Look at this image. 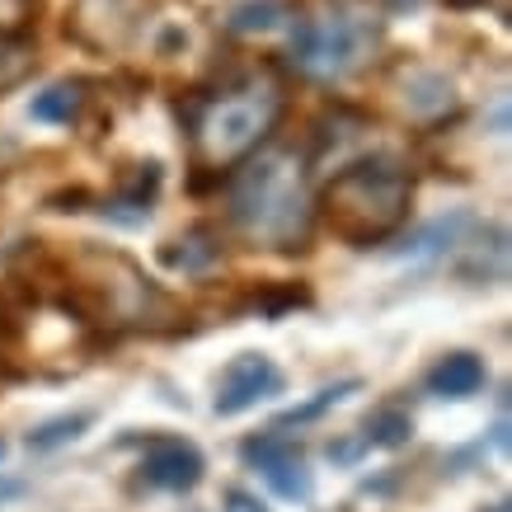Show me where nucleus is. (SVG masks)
<instances>
[{"label": "nucleus", "mask_w": 512, "mask_h": 512, "mask_svg": "<svg viewBox=\"0 0 512 512\" xmlns=\"http://www.w3.org/2000/svg\"><path fill=\"white\" fill-rule=\"evenodd\" d=\"M235 231L264 249H292L311 235L315 198L306 184V165L292 151H264L245 160L231 184Z\"/></svg>", "instance_id": "nucleus-1"}, {"label": "nucleus", "mask_w": 512, "mask_h": 512, "mask_svg": "<svg viewBox=\"0 0 512 512\" xmlns=\"http://www.w3.org/2000/svg\"><path fill=\"white\" fill-rule=\"evenodd\" d=\"M409 202H414L409 174L395 160L372 156L334 174V184L325 193V217L343 240L372 245L409 217Z\"/></svg>", "instance_id": "nucleus-2"}, {"label": "nucleus", "mask_w": 512, "mask_h": 512, "mask_svg": "<svg viewBox=\"0 0 512 512\" xmlns=\"http://www.w3.org/2000/svg\"><path fill=\"white\" fill-rule=\"evenodd\" d=\"M282 113V90L278 80L268 76H249L240 85H231L226 94L207 99L193 123V151L207 170H226L235 160H249L264 137L273 132Z\"/></svg>", "instance_id": "nucleus-3"}, {"label": "nucleus", "mask_w": 512, "mask_h": 512, "mask_svg": "<svg viewBox=\"0 0 512 512\" xmlns=\"http://www.w3.org/2000/svg\"><path fill=\"white\" fill-rule=\"evenodd\" d=\"M376 43V29L353 15L301 19L292 29V66L311 80H343L362 66L367 47Z\"/></svg>", "instance_id": "nucleus-4"}, {"label": "nucleus", "mask_w": 512, "mask_h": 512, "mask_svg": "<svg viewBox=\"0 0 512 512\" xmlns=\"http://www.w3.org/2000/svg\"><path fill=\"white\" fill-rule=\"evenodd\" d=\"M282 390V372L273 367V357L264 353H240L221 372V386H217V414L221 419H235V414H245L254 404H264L268 395H278Z\"/></svg>", "instance_id": "nucleus-5"}, {"label": "nucleus", "mask_w": 512, "mask_h": 512, "mask_svg": "<svg viewBox=\"0 0 512 512\" xmlns=\"http://www.w3.org/2000/svg\"><path fill=\"white\" fill-rule=\"evenodd\" d=\"M245 461L259 470L282 498H292V503H306V498H311V470H306V461L296 456V447H287L278 433L249 437Z\"/></svg>", "instance_id": "nucleus-6"}, {"label": "nucleus", "mask_w": 512, "mask_h": 512, "mask_svg": "<svg viewBox=\"0 0 512 512\" xmlns=\"http://www.w3.org/2000/svg\"><path fill=\"white\" fill-rule=\"evenodd\" d=\"M146 480L156 484V489H170V494H184L193 484L202 480V456L198 447H188L179 437H156L151 447H146Z\"/></svg>", "instance_id": "nucleus-7"}, {"label": "nucleus", "mask_w": 512, "mask_h": 512, "mask_svg": "<svg viewBox=\"0 0 512 512\" xmlns=\"http://www.w3.org/2000/svg\"><path fill=\"white\" fill-rule=\"evenodd\" d=\"M475 226V217L470 212H451V217H437L428 221L423 231H414L409 240H404V259H414V264H433V259H447L451 249L466 245V231Z\"/></svg>", "instance_id": "nucleus-8"}, {"label": "nucleus", "mask_w": 512, "mask_h": 512, "mask_svg": "<svg viewBox=\"0 0 512 512\" xmlns=\"http://www.w3.org/2000/svg\"><path fill=\"white\" fill-rule=\"evenodd\" d=\"M484 386V362L475 353H447L428 372V390L442 395V400H466Z\"/></svg>", "instance_id": "nucleus-9"}, {"label": "nucleus", "mask_w": 512, "mask_h": 512, "mask_svg": "<svg viewBox=\"0 0 512 512\" xmlns=\"http://www.w3.org/2000/svg\"><path fill=\"white\" fill-rule=\"evenodd\" d=\"M85 109V85L80 80H57L43 94H33V118L38 123H76Z\"/></svg>", "instance_id": "nucleus-10"}, {"label": "nucleus", "mask_w": 512, "mask_h": 512, "mask_svg": "<svg viewBox=\"0 0 512 512\" xmlns=\"http://www.w3.org/2000/svg\"><path fill=\"white\" fill-rule=\"evenodd\" d=\"M282 19H287V10H282L278 0H240V5H231V15H226V29L273 33V29H282Z\"/></svg>", "instance_id": "nucleus-11"}, {"label": "nucleus", "mask_w": 512, "mask_h": 512, "mask_svg": "<svg viewBox=\"0 0 512 512\" xmlns=\"http://www.w3.org/2000/svg\"><path fill=\"white\" fill-rule=\"evenodd\" d=\"M85 428H90V414H62V419H52V423H43V428H33V433H29V447L33 451H57V447H66V442H76Z\"/></svg>", "instance_id": "nucleus-12"}, {"label": "nucleus", "mask_w": 512, "mask_h": 512, "mask_svg": "<svg viewBox=\"0 0 512 512\" xmlns=\"http://www.w3.org/2000/svg\"><path fill=\"white\" fill-rule=\"evenodd\" d=\"M414 433V423L404 409H376L372 419H367V442L372 447H404Z\"/></svg>", "instance_id": "nucleus-13"}, {"label": "nucleus", "mask_w": 512, "mask_h": 512, "mask_svg": "<svg viewBox=\"0 0 512 512\" xmlns=\"http://www.w3.org/2000/svg\"><path fill=\"white\" fill-rule=\"evenodd\" d=\"M174 245H184V249H165V264L188 268V273H193V268H207L221 254V245H212L207 231H193V235H184V240H174Z\"/></svg>", "instance_id": "nucleus-14"}, {"label": "nucleus", "mask_w": 512, "mask_h": 512, "mask_svg": "<svg viewBox=\"0 0 512 512\" xmlns=\"http://www.w3.org/2000/svg\"><path fill=\"white\" fill-rule=\"evenodd\" d=\"M409 109L414 113H447L451 109V85L442 76H428V71H423V76H414L409 80Z\"/></svg>", "instance_id": "nucleus-15"}, {"label": "nucleus", "mask_w": 512, "mask_h": 512, "mask_svg": "<svg viewBox=\"0 0 512 512\" xmlns=\"http://www.w3.org/2000/svg\"><path fill=\"white\" fill-rule=\"evenodd\" d=\"M33 71V47L24 38H0V90H10Z\"/></svg>", "instance_id": "nucleus-16"}, {"label": "nucleus", "mask_w": 512, "mask_h": 512, "mask_svg": "<svg viewBox=\"0 0 512 512\" xmlns=\"http://www.w3.org/2000/svg\"><path fill=\"white\" fill-rule=\"evenodd\" d=\"M357 390V381H343V386H329V390H320L311 404H301V409H287L278 419V428H296V423H311V419H320L325 409H334V404L343 400V395H353Z\"/></svg>", "instance_id": "nucleus-17"}, {"label": "nucleus", "mask_w": 512, "mask_h": 512, "mask_svg": "<svg viewBox=\"0 0 512 512\" xmlns=\"http://www.w3.org/2000/svg\"><path fill=\"white\" fill-rule=\"evenodd\" d=\"M33 24V0H0V38H24Z\"/></svg>", "instance_id": "nucleus-18"}, {"label": "nucleus", "mask_w": 512, "mask_h": 512, "mask_svg": "<svg viewBox=\"0 0 512 512\" xmlns=\"http://www.w3.org/2000/svg\"><path fill=\"white\" fill-rule=\"evenodd\" d=\"M221 512H268V508L254 494H245V489H231V494H226V508H221Z\"/></svg>", "instance_id": "nucleus-19"}, {"label": "nucleus", "mask_w": 512, "mask_h": 512, "mask_svg": "<svg viewBox=\"0 0 512 512\" xmlns=\"http://www.w3.org/2000/svg\"><path fill=\"white\" fill-rule=\"evenodd\" d=\"M0 461H5V442H0Z\"/></svg>", "instance_id": "nucleus-20"}]
</instances>
